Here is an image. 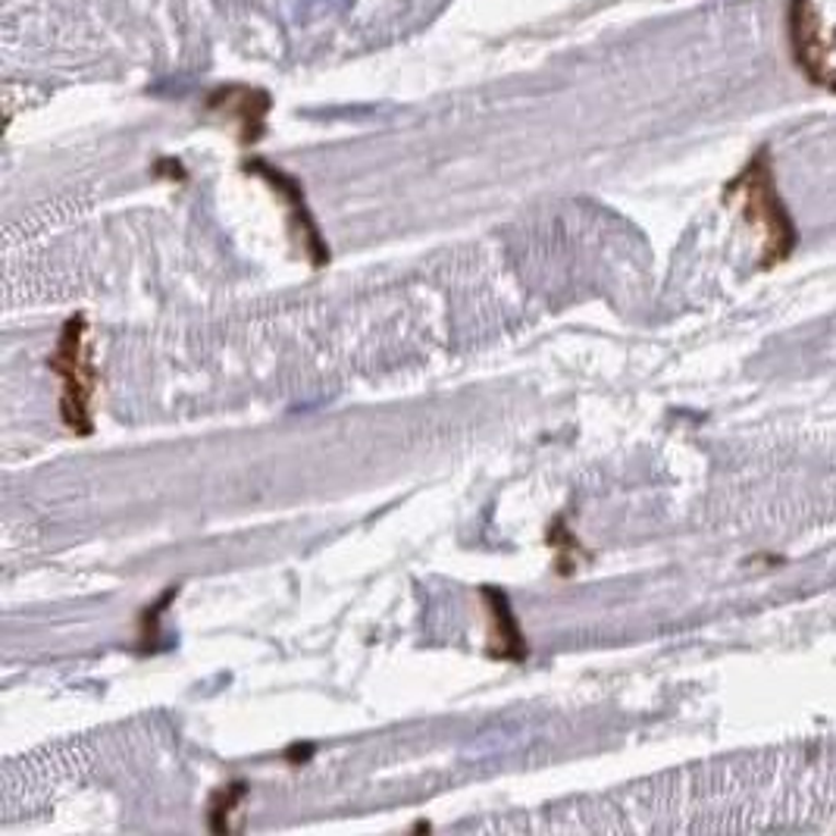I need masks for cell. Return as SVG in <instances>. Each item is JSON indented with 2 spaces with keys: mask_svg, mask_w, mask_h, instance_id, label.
<instances>
[{
  "mask_svg": "<svg viewBox=\"0 0 836 836\" xmlns=\"http://www.w3.org/2000/svg\"><path fill=\"white\" fill-rule=\"evenodd\" d=\"M242 170L251 173V176H257V179L267 182L272 191L286 201L289 217H292V227L294 232H298V239H301V248L307 254V260H311L314 267L329 264V248H326V242H323V235H320L317 220H314V213H311V204L304 198L301 182L294 179V176H289L286 170H279V166H272V163H267V160L260 158L245 160Z\"/></svg>",
  "mask_w": 836,
  "mask_h": 836,
  "instance_id": "5b68a950",
  "label": "cell"
},
{
  "mask_svg": "<svg viewBox=\"0 0 836 836\" xmlns=\"http://www.w3.org/2000/svg\"><path fill=\"white\" fill-rule=\"evenodd\" d=\"M479 599L486 605V617H489V642H486V655L496 661H511L520 664L530 655V646L523 639V630L518 624V614L511 608V599L496 587L479 589Z\"/></svg>",
  "mask_w": 836,
  "mask_h": 836,
  "instance_id": "8992f818",
  "label": "cell"
},
{
  "mask_svg": "<svg viewBox=\"0 0 836 836\" xmlns=\"http://www.w3.org/2000/svg\"><path fill=\"white\" fill-rule=\"evenodd\" d=\"M245 799V783L239 780V783H229L223 790L213 792V799H210V831H217V834H223L229 824L227 817L235 812V805Z\"/></svg>",
  "mask_w": 836,
  "mask_h": 836,
  "instance_id": "ba28073f",
  "label": "cell"
},
{
  "mask_svg": "<svg viewBox=\"0 0 836 836\" xmlns=\"http://www.w3.org/2000/svg\"><path fill=\"white\" fill-rule=\"evenodd\" d=\"M204 111L210 116H220V119L232 123L239 144L242 148H254L260 138L267 136L272 97L267 89L245 85V82H227V85H217L204 97Z\"/></svg>",
  "mask_w": 836,
  "mask_h": 836,
  "instance_id": "277c9868",
  "label": "cell"
},
{
  "mask_svg": "<svg viewBox=\"0 0 836 836\" xmlns=\"http://www.w3.org/2000/svg\"><path fill=\"white\" fill-rule=\"evenodd\" d=\"M47 367L60 380V420L72 436L94 432V392H97V370L91 361L89 320L76 314L60 326L57 348L47 358Z\"/></svg>",
  "mask_w": 836,
  "mask_h": 836,
  "instance_id": "7a4b0ae2",
  "label": "cell"
},
{
  "mask_svg": "<svg viewBox=\"0 0 836 836\" xmlns=\"http://www.w3.org/2000/svg\"><path fill=\"white\" fill-rule=\"evenodd\" d=\"M723 201L736 204L748 227L762 235V254H758L762 270H774L790 260L799 245V229L792 223L790 207L780 195L768 148H758L746 160V166L723 185Z\"/></svg>",
  "mask_w": 836,
  "mask_h": 836,
  "instance_id": "6da1fadb",
  "label": "cell"
},
{
  "mask_svg": "<svg viewBox=\"0 0 836 836\" xmlns=\"http://www.w3.org/2000/svg\"><path fill=\"white\" fill-rule=\"evenodd\" d=\"M787 47L790 63L812 89L836 94V67L831 63V45L812 0H787Z\"/></svg>",
  "mask_w": 836,
  "mask_h": 836,
  "instance_id": "3957f363",
  "label": "cell"
},
{
  "mask_svg": "<svg viewBox=\"0 0 836 836\" xmlns=\"http://www.w3.org/2000/svg\"><path fill=\"white\" fill-rule=\"evenodd\" d=\"M548 545L555 548L558 573H561V577H567L573 567L580 565V558H587V551H583V545L577 543V536H573V533H567L565 520H558V523L548 530Z\"/></svg>",
  "mask_w": 836,
  "mask_h": 836,
  "instance_id": "52a82bcc",
  "label": "cell"
}]
</instances>
